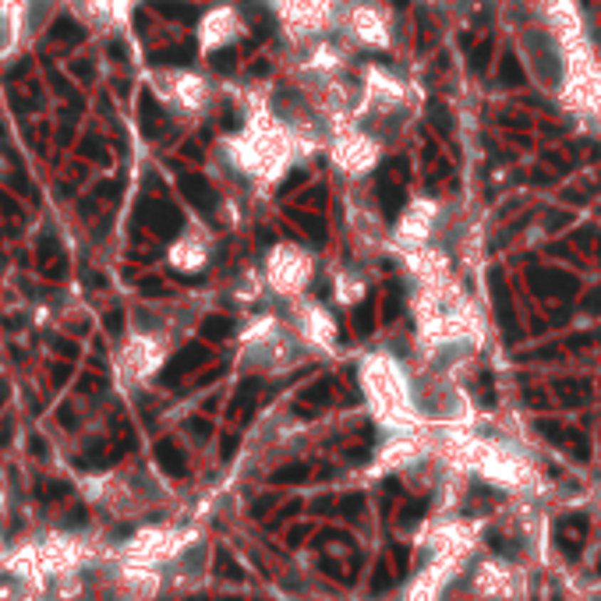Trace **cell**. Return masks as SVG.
<instances>
[{
  "instance_id": "1",
  "label": "cell",
  "mask_w": 601,
  "mask_h": 601,
  "mask_svg": "<svg viewBox=\"0 0 601 601\" xmlns=\"http://www.w3.org/2000/svg\"><path fill=\"white\" fill-rule=\"evenodd\" d=\"M467 584L478 601H523L527 573L506 555H481L471 563Z\"/></svg>"
}]
</instances>
